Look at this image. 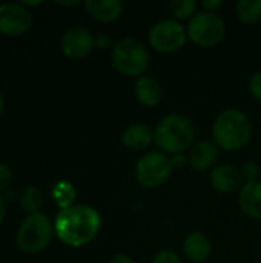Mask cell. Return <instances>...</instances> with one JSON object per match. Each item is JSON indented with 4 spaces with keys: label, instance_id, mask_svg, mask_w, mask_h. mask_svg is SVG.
Here are the masks:
<instances>
[{
    "label": "cell",
    "instance_id": "obj_1",
    "mask_svg": "<svg viewBox=\"0 0 261 263\" xmlns=\"http://www.w3.org/2000/svg\"><path fill=\"white\" fill-rule=\"evenodd\" d=\"M100 227V214L88 205H72L60 210L54 220V231L60 242L72 248L88 245L98 234Z\"/></svg>",
    "mask_w": 261,
    "mask_h": 263
},
{
    "label": "cell",
    "instance_id": "obj_2",
    "mask_svg": "<svg viewBox=\"0 0 261 263\" xmlns=\"http://www.w3.org/2000/svg\"><path fill=\"white\" fill-rule=\"evenodd\" d=\"M195 126L182 114H169L162 119L154 131V140L162 151L178 156L194 146Z\"/></svg>",
    "mask_w": 261,
    "mask_h": 263
},
{
    "label": "cell",
    "instance_id": "obj_3",
    "mask_svg": "<svg viewBox=\"0 0 261 263\" xmlns=\"http://www.w3.org/2000/svg\"><path fill=\"white\" fill-rule=\"evenodd\" d=\"M252 134V126L248 116L240 109L223 111L214 123L212 136L217 146L225 151H237L243 148Z\"/></svg>",
    "mask_w": 261,
    "mask_h": 263
},
{
    "label": "cell",
    "instance_id": "obj_4",
    "mask_svg": "<svg viewBox=\"0 0 261 263\" xmlns=\"http://www.w3.org/2000/svg\"><path fill=\"white\" fill-rule=\"evenodd\" d=\"M112 66L126 77H143L149 66V54L142 42L132 37L118 40L111 52Z\"/></svg>",
    "mask_w": 261,
    "mask_h": 263
},
{
    "label": "cell",
    "instance_id": "obj_5",
    "mask_svg": "<svg viewBox=\"0 0 261 263\" xmlns=\"http://www.w3.org/2000/svg\"><path fill=\"white\" fill-rule=\"evenodd\" d=\"M55 234L54 225L43 213L29 214L17 231V247L26 254H35L43 251Z\"/></svg>",
    "mask_w": 261,
    "mask_h": 263
},
{
    "label": "cell",
    "instance_id": "obj_6",
    "mask_svg": "<svg viewBox=\"0 0 261 263\" xmlns=\"http://www.w3.org/2000/svg\"><path fill=\"white\" fill-rule=\"evenodd\" d=\"M188 37L202 48H211L218 45L225 34L226 25L220 15L215 12H197L188 23L186 28Z\"/></svg>",
    "mask_w": 261,
    "mask_h": 263
},
{
    "label": "cell",
    "instance_id": "obj_7",
    "mask_svg": "<svg viewBox=\"0 0 261 263\" xmlns=\"http://www.w3.org/2000/svg\"><path fill=\"white\" fill-rule=\"evenodd\" d=\"M172 162L163 153L152 151L145 154L135 166L137 182L145 188L162 186L172 173Z\"/></svg>",
    "mask_w": 261,
    "mask_h": 263
},
{
    "label": "cell",
    "instance_id": "obj_8",
    "mask_svg": "<svg viewBox=\"0 0 261 263\" xmlns=\"http://www.w3.org/2000/svg\"><path fill=\"white\" fill-rule=\"evenodd\" d=\"M188 32L177 20H162L149 31V43L158 52H175L186 43Z\"/></svg>",
    "mask_w": 261,
    "mask_h": 263
},
{
    "label": "cell",
    "instance_id": "obj_9",
    "mask_svg": "<svg viewBox=\"0 0 261 263\" xmlns=\"http://www.w3.org/2000/svg\"><path fill=\"white\" fill-rule=\"evenodd\" d=\"M32 26V14L22 3L0 5V34L17 37L28 32Z\"/></svg>",
    "mask_w": 261,
    "mask_h": 263
},
{
    "label": "cell",
    "instance_id": "obj_10",
    "mask_svg": "<svg viewBox=\"0 0 261 263\" xmlns=\"http://www.w3.org/2000/svg\"><path fill=\"white\" fill-rule=\"evenodd\" d=\"M94 46H95L94 35L91 34V31H88L86 28H82V26H75V28H71L69 31H66L60 42L62 52L66 57L74 59V60L83 59L88 54H91Z\"/></svg>",
    "mask_w": 261,
    "mask_h": 263
},
{
    "label": "cell",
    "instance_id": "obj_11",
    "mask_svg": "<svg viewBox=\"0 0 261 263\" xmlns=\"http://www.w3.org/2000/svg\"><path fill=\"white\" fill-rule=\"evenodd\" d=\"M211 183L212 186L225 194L234 193L240 188H243V176L242 171H238L232 165H220L212 170L211 173Z\"/></svg>",
    "mask_w": 261,
    "mask_h": 263
},
{
    "label": "cell",
    "instance_id": "obj_12",
    "mask_svg": "<svg viewBox=\"0 0 261 263\" xmlns=\"http://www.w3.org/2000/svg\"><path fill=\"white\" fill-rule=\"evenodd\" d=\"M217 160V145L209 140L194 143L188 154V163L197 171L209 170Z\"/></svg>",
    "mask_w": 261,
    "mask_h": 263
},
{
    "label": "cell",
    "instance_id": "obj_13",
    "mask_svg": "<svg viewBox=\"0 0 261 263\" xmlns=\"http://www.w3.org/2000/svg\"><path fill=\"white\" fill-rule=\"evenodd\" d=\"M238 203L248 217L261 220V180L243 185Z\"/></svg>",
    "mask_w": 261,
    "mask_h": 263
},
{
    "label": "cell",
    "instance_id": "obj_14",
    "mask_svg": "<svg viewBox=\"0 0 261 263\" xmlns=\"http://www.w3.org/2000/svg\"><path fill=\"white\" fill-rule=\"evenodd\" d=\"M183 251L191 262L202 263L209 259V256L212 253V245L203 233L194 231L185 239Z\"/></svg>",
    "mask_w": 261,
    "mask_h": 263
},
{
    "label": "cell",
    "instance_id": "obj_15",
    "mask_svg": "<svg viewBox=\"0 0 261 263\" xmlns=\"http://www.w3.org/2000/svg\"><path fill=\"white\" fill-rule=\"evenodd\" d=\"M134 94L142 105L149 106V108L157 106L163 99L162 85L155 79L146 77V76L137 79V82L134 85Z\"/></svg>",
    "mask_w": 261,
    "mask_h": 263
},
{
    "label": "cell",
    "instance_id": "obj_16",
    "mask_svg": "<svg viewBox=\"0 0 261 263\" xmlns=\"http://www.w3.org/2000/svg\"><path fill=\"white\" fill-rule=\"evenodd\" d=\"M152 140H154V133L151 131L149 126H146L143 123H132L122 134L123 145L132 151L146 149Z\"/></svg>",
    "mask_w": 261,
    "mask_h": 263
},
{
    "label": "cell",
    "instance_id": "obj_17",
    "mask_svg": "<svg viewBox=\"0 0 261 263\" xmlns=\"http://www.w3.org/2000/svg\"><path fill=\"white\" fill-rule=\"evenodd\" d=\"M85 6L92 18L103 23L117 20L123 9L120 0H88Z\"/></svg>",
    "mask_w": 261,
    "mask_h": 263
},
{
    "label": "cell",
    "instance_id": "obj_18",
    "mask_svg": "<svg viewBox=\"0 0 261 263\" xmlns=\"http://www.w3.org/2000/svg\"><path fill=\"white\" fill-rule=\"evenodd\" d=\"M238 18L246 25H254L261 18V0H240L235 5Z\"/></svg>",
    "mask_w": 261,
    "mask_h": 263
},
{
    "label": "cell",
    "instance_id": "obj_19",
    "mask_svg": "<svg viewBox=\"0 0 261 263\" xmlns=\"http://www.w3.org/2000/svg\"><path fill=\"white\" fill-rule=\"evenodd\" d=\"M52 199L60 210L69 208L75 200V190L69 182H57L52 188Z\"/></svg>",
    "mask_w": 261,
    "mask_h": 263
},
{
    "label": "cell",
    "instance_id": "obj_20",
    "mask_svg": "<svg viewBox=\"0 0 261 263\" xmlns=\"http://www.w3.org/2000/svg\"><path fill=\"white\" fill-rule=\"evenodd\" d=\"M20 205L29 214L40 213V208L43 205V194H42V191L38 188H35V186H26L25 191L20 196Z\"/></svg>",
    "mask_w": 261,
    "mask_h": 263
},
{
    "label": "cell",
    "instance_id": "obj_21",
    "mask_svg": "<svg viewBox=\"0 0 261 263\" xmlns=\"http://www.w3.org/2000/svg\"><path fill=\"white\" fill-rule=\"evenodd\" d=\"M197 9V2L195 0H174L171 2V11L174 12V15L180 20L183 18H192Z\"/></svg>",
    "mask_w": 261,
    "mask_h": 263
},
{
    "label": "cell",
    "instance_id": "obj_22",
    "mask_svg": "<svg viewBox=\"0 0 261 263\" xmlns=\"http://www.w3.org/2000/svg\"><path fill=\"white\" fill-rule=\"evenodd\" d=\"M242 176L243 179L246 180V183H251V182H257L260 180V166L257 162H246L242 168Z\"/></svg>",
    "mask_w": 261,
    "mask_h": 263
},
{
    "label": "cell",
    "instance_id": "obj_23",
    "mask_svg": "<svg viewBox=\"0 0 261 263\" xmlns=\"http://www.w3.org/2000/svg\"><path fill=\"white\" fill-rule=\"evenodd\" d=\"M152 263H182V259L174 251L165 250V251H160L155 254Z\"/></svg>",
    "mask_w": 261,
    "mask_h": 263
},
{
    "label": "cell",
    "instance_id": "obj_24",
    "mask_svg": "<svg viewBox=\"0 0 261 263\" xmlns=\"http://www.w3.org/2000/svg\"><path fill=\"white\" fill-rule=\"evenodd\" d=\"M12 183V173L9 170V166L6 165H0V193L6 191Z\"/></svg>",
    "mask_w": 261,
    "mask_h": 263
},
{
    "label": "cell",
    "instance_id": "obj_25",
    "mask_svg": "<svg viewBox=\"0 0 261 263\" xmlns=\"http://www.w3.org/2000/svg\"><path fill=\"white\" fill-rule=\"evenodd\" d=\"M249 91L251 94L261 102V72H255L249 80Z\"/></svg>",
    "mask_w": 261,
    "mask_h": 263
},
{
    "label": "cell",
    "instance_id": "obj_26",
    "mask_svg": "<svg viewBox=\"0 0 261 263\" xmlns=\"http://www.w3.org/2000/svg\"><path fill=\"white\" fill-rule=\"evenodd\" d=\"M223 6V2L222 0H205L203 2V8L208 11V12H215L218 8Z\"/></svg>",
    "mask_w": 261,
    "mask_h": 263
},
{
    "label": "cell",
    "instance_id": "obj_27",
    "mask_svg": "<svg viewBox=\"0 0 261 263\" xmlns=\"http://www.w3.org/2000/svg\"><path fill=\"white\" fill-rule=\"evenodd\" d=\"M109 263H135L134 259L128 254H115Z\"/></svg>",
    "mask_w": 261,
    "mask_h": 263
},
{
    "label": "cell",
    "instance_id": "obj_28",
    "mask_svg": "<svg viewBox=\"0 0 261 263\" xmlns=\"http://www.w3.org/2000/svg\"><path fill=\"white\" fill-rule=\"evenodd\" d=\"M171 162H172V168H174V170H175V168H183V166L186 165V159H185L182 154L174 156V159H172Z\"/></svg>",
    "mask_w": 261,
    "mask_h": 263
},
{
    "label": "cell",
    "instance_id": "obj_29",
    "mask_svg": "<svg viewBox=\"0 0 261 263\" xmlns=\"http://www.w3.org/2000/svg\"><path fill=\"white\" fill-rule=\"evenodd\" d=\"M95 45H97L98 48H102V49L106 48V46L109 45V37L105 35V34H103V35H98V39L95 40Z\"/></svg>",
    "mask_w": 261,
    "mask_h": 263
},
{
    "label": "cell",
    "instance_id": "obj_30",
    "mask_svg": "<svg viewBox=\"0 0 261 263\" xmlns=\"http://www.w3.org/2000/svg\"><path fill=\"white\" fill-rule=\"evenodd\" d=\"M5 216H6V205H5V199L0 196V225L5 220Z\"/></svg>",
    "mask_w": 261,
    "mask_h": 263
},
{
    "label": "cell",
    "instance_id": "obj_31",
    "mask_svg": "<svg viewBox=\"0 0 261 263\" xmlns=\"http://www.w3.org/2000/svg\"><path fill=\"white\" fill-rule=\"evenodd\" d=\"M58 5H63V6H74V5H78V2H57Z\"/></svg>",
    "mask_w": 261,
    "mask_h": 263
},
{
    "label": "cell",
    "instance_id": "obj_32",
    "mask_svg": "<svg viewBox=\"0 0 261 263\" xmlns=\"http://www.w3.org/2000/svg\"><path fill=\"white\" fill-rule=\"evenodd\" d=\"M3 108H5V100H3V96L0 92V114L3 112Z\"/></svg>",
    "mask_w": 261,
    "mask_h": 263
}]
</instances>
